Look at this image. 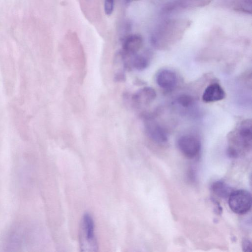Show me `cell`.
<instances>
[{"label": "cell", "instance_id": "cell-1", "mask_svg": "<svg viewBox=\"0 0 252 252\" xmlns=\"http://www.w3.org/2000/svg\"><path fill=\"white\" fill-rule=\"evenodd\" d=\"M189 21L170 20L162 23L152 37L153 45L157 49L169 48L179 40L189 27Z\"/></svg>", "mask_w": 252, "mask_h": 252}, {"label": "cell", "instance_id": "cell-2", "mask_svg": "<svg viewBox=\"0 0 252 252\" xmlns=\"http://www.w3.org/2000/svg\"><path fill=\"white\" fill-rule=\"evenodd\" d=\"M79 246L81 252H94L98 249L95 234L94 222L92 216L85 213L81 220L79 227Z\"/></svg>", "mask_w": 252, "mask_h": 252}, {"label": "cell", "instance_id": "cell-3", "mask_svg": "<svg viewBox=\"0 0 252 252\" xmlns=\"http://www.w3.org/2000/svg\"><path fill=\"white\" fill-rule=\"evenodd\" d=\"M252 136V121L248 119L244 120L234 131L230 133L229 140L233 145L229 146L232 147L237 146L247 150L251 149Z\"/></svg>", "mask_w": 252, "mask_h": 252}, {"label": "cell", "instance_id": "cell-4", "mask_svg": "<svg viewBox=\"0 0 252 252\" xmlns=\"http://www.w3.org/2000/svg\"><path fill=\"white\" fill-rule=\"evenodd\" d=\"M228 204L231 210L235 213L245 214L252 207V195L245 189L234 190L228 197Z\"/></svg>", "mask_w": 252, "mask_h": 252}, {"label": "cell", "instance_id": "cell-5", "mask_svg": "<svg viewBox=\"0 0 252 252\" xmlns=\"http://www.w3.org/2000/svg\"><path fill=\"white\" fill-rule=\"evenodd\" d=\"M177 146L182 154L189 158L195 157L201 149V143L199 139L190 134L180 137L177 141Z\"/></svg>", "mask_w": 252, "mask_h": 252}, {"label": "cell", "instance_id": "cell-6", "mask_svg": "<svg viewBox=\"0 0 252 252\" xmlns=\"http://www.w3.org/2000/svg\"><path fill=\"white\" fill-rule=\"evenodd\" d=\"M145 127L147 135L154 142L163 144L168 141V136L165 129L152 118H147Z\"/></svg>", "mask_w": 252, "mask_h": 252}, {"label": "cell", "instance_id": "cell-7", "mask_svg": "<svg viewBox=\"0 0 252 252\" xmlns=\"http://www.w3.org/2000/svg\"><path fill=\"white\" fill-rule=\"evenodd\" d=\"M156 80L160 88L170 91L176 87L177 76L175 72L170 69H162L157 73Z\"/></svg>", "mask_w": 252, "mask_h": 252}, {"label": "cell", "instance_id": "cell-8", "mask_svg": "<svg viewBox=\"0 0 252 252\" xmlns=\"http://www.w3.org/2000/svg\"><path fill=\"white\" fill-rule=\"evenodd\" d=\"M157 96L155 90L149 87H144L135 93L131 99L137 105H147L150 104Z\"/></svg>", "mask_w": 252, "mask_h": 252}, {"label": "cell", "instance_id": "cell-9", "mask_svg": "<svg viewBox=\"0 0 252 252\" xmlns=\"http://www.w3.org/2000/svg\"><path fill=\"white\" fill-rule=\"evenodd\" d=\"M225 93L220 84L214 83L208 86L203 92L202 100L205 102H213L223 99Z\"/></svg>", "mask_w": 252, "mask_h": 252}, {"label": "cell", "instance_id": "cell-10", "mask_svg": "<svg viewBox=\"0 0 252 252\" xmlns=\"http://www.w3.org/2000/svg\"><path fill=\"white\" fill-rule=\"evenodd\" d=\"M142 45L143 39L140 35H130L124 40L122 52L125 55H133L137 54Z\"/></svg>", "mask_w": 252, "mask_h": 252}, {"label": "cell", "instance_id": "cell-11", "mask_svg": "<svg viewBox=\"0 0 252 252\" xmlns=\"http://www.w3.org/2000/svg\"><path fill=\"white\" fill-rule=\"evenodd\" d=\"M211 189L216 195L222 198H228L233 191L230 186L220 180L214 182L211 185Z\"/></svg>", "mask_w": 252, "mask_h": 252}, {"label": "cell", "instance_id": "cell-12", "mask_svg": "<svg viewBox=\"0 0 252 252\" xmlns=\"http://www.w3.org/2000/svg\"><path fill=\"white\" fill-rule=\"evenodd\" d=\"M209 0H178L175 3L173 4L174 6L185 8L187 7L197 6L208 3Z\"/></svg>", "mask_w": 252, "mask_h": 252}, {"label": "cell", "instance_id": "cell-13", "mask_svg": "<svg viewBox=\"0 0 252 252\" xmlns=\"http://www.w3.org/2000/svg\"><path fill=\"white\" fill-rule=\"evenodd\" d=\"M177 102L184 108H188L192 106L194 103V99L189 94H184L177 98Z\"/></svg>", "mask_w": 252, "mask_h": 252}, {"label": "cell", "instance_id": "cell-14", "mask_svg": "<svg viewBox=\"0 0 252 252\" xmlns=\"http://www.w3.org/2000/svg\"><path fill=\"white\" fill-rule=\"evenodd\" d=\"M114 8V0H104V9L107 15H110Z\"/></svg>", "mask_w": 252, "mask_h": 252}, {"label": "cell", "instance_id": "cell-15", "mask_svg": "<svg viewBox=\"0 0 252 252\" xmlns=\"http://www.w3.org/2000/svg\"><path fill=\"white\" fill-rule=\"evenodd\" d=\"M242 246L244 252H250L252 250V243L248 239H244L242 241Z\"/></svg>", "mask_w": 252, "mask_h": 252}, {"label": "cell", "instance_id": "cell-16", "mask_svg": "<svg viewBox=\"0 0 252 252\" xmlns=\"http://www.w3.org/2000/svg\"><path fill=\"white\" fill-rule=\"evenodd\" d=\"M117 81H124L125 80L126 76L123 72H118L115 76Z\"/></svg>", "mask_w": 252, "mask_h": 252}]
</instances>
